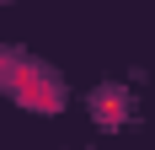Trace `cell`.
Instances as JSON below:
<instances>
[{
  "instance_id": "1",
  "label": "cell",
  "mask_w": 155,
  "mask_h": 150,
  "mask_svg": "<svg viewBox=\"0 0 155 150\" xmlns=\"http://www.w3.org/2000/svg\"><path fill=\"white\" fill-rule=\"evenodd\" d=\"M11 91H16V102H27V107H59V86H54V75L38 70V64H21L16 80H11Z\"/></svg>"
},
{
  "instance_id": "2",
  "label": "cell",
  "mask_w": 155,
  "mask_h": 150,
  "mask_svg": "<svg viewBox=\"0 0 155 150\" xmlns=\"http://www.w3.org/2000/svg\"><path fill=\"white\" fill-rule=\"evenodd\" d=\"M96 107L107 113V123H118V118H123V91H102V97H96Z\"/></svg>"
}]
</instances>
